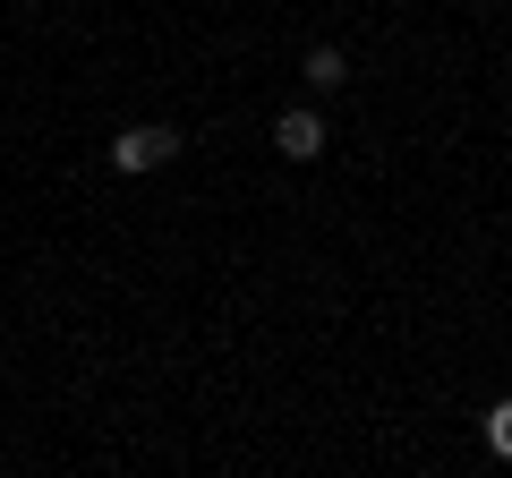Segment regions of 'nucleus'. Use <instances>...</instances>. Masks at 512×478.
Masks as SVG:
<instances>
[{
  "label": "nucleus",
  "instance_id": "4",
  "mask_svg": "<svg viewBox=\"0 0 512 478\" xmlns=\"http://www.w3.org/2000/svg\"><path fill=\"white\" fill-rule=\"evenodd\" d=\"M487 453H495V461H512V393L487 410Z\"/></svg>",
  "mask_w": 512,
  "mask_h": 478
},
{
  "label": "nucleus",
  "instance_id": "1",
  "mask_svg": "<svg viewBox=\"0 0 512 478\" xmlns=\"http://www.w3.org/2000/svg\"><path fill=\"white\" fill-rule=\"evenodd\" d=\"M171 154H180V129H163V120H137L111 137V171H163Z\"/></svg>",
  "mask_w": 512,
  "mask_h": 478
},
{
  "label": "nucleus",
  "instance_id": "3",
  "mask_svg": "<svg viewBox=\"0 0 512 478\" xmlns=\"http://www.w3.org/2000/svg\"><path fill=\"white\" fill-rule=\"evenodd\" d=\"M299 77H308L316 94H333V86H350V52H342V43H316V52L299 60Z\"/></svg>",
  "mask_w": 512,
  "mask_h": 478
},
{
  "label": "nucleus",
  "instance_id": "2",
  "mask_svg": "<svg viewBox=\"0 0 512 478\" xmlns=\"http://www.w3.org/2000/svg\"><path fill=\"white\" fill-rule=\"evenodd\" d=\"M274 146L291 154V163H316V154H325V120H316V111H282V120H274Z\"/></svg>",
  "mask_w": 512,
  "mask_h": 478
}]
</instances>
